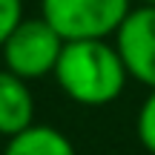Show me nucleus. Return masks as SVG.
<instances>
[{
	"mask_svg": "<svg viewBox=\"0 0 155 155\" xmlns=\"http://www.w3.org/2000/svg\"><path fill=\"white\" fill-rule=\"evenodd\" d=\"M132 81L155 89V6H135L112 38Z\"/></svg>",
	"mask_w": 155,
	"mask_h": 155,
	"instance_id": "20e7f679",
	"label": "nucleus"
},
{
	"mask_svg": "<svg viewBox=\"0 0 155 155\" xmlns=\"http://www.w3.org/2000/svg\"><path fill=\"white\" fill-rule=\"evenodd\" d=\"M135 132H138V141L150 155H155V89H150L147 101L141 104L138 118H135Z\"/></svg>",
	"mask_w": 155,
	"mask_h": 155,
	"instance_id": "0eeeda50",
	"label": "nucleus"
},
{
	"mask_svg": "<svg viewBox=\"0 0 155 155\" xmlns=\"http://www.w3.org/2000/svg\"><path fill=\"white\" fill-rule=\"evenodd\" d=\"M132 0H40V17L63 40H109L127 20Z\"/></svg>",
	"mask_w": 155,
	"mask_h": 155,
	"instance_id": "f03ea898",
	"label": "nucleus"
},
{
	"mask_svg": "<svg viewBox=\"0 0 155 155\" xmlns=\"http://www.w3.org/2000/svg\"><path fill=\"white\" fill-rule=\"evenodd\" d=\"M55 81L69 101L81 106H106L127 89L129 72L112 40H69L63 43Z\"/></svg>",
	"mask_w": 155,
	"mask_h": 155,
	"instance_id": "f257e3e1",
	"label": "nucleus"
},
{
	"mask_svg": "<svg viewBox=\"0 0 155 155\" xmlns=\"http://www.w3.org/2000/svg\"><path fill=\"white\" fill-rule=\"evenodd\" d=\"M141 6H155V0H138Z\"/></svg>",
	"mask_w": 155,
	"mask_h": 155,
	"instance_id": "1a4fd4ad",
	"label": "nucleus"
},
{
	"mask_svg": "<svg viewBox=\"0 0 155 155\" xmlns=\"http://www.w3.org/2000/svg\"><path fill=\"white\" fill-rule=\"evenodd\" d=\"M23 20V0H0V46Z\"/></svg>",
	"mask_w": 155,
	"mask_h": 155,
	"instance_id": "6e6552de",
	"label": "nucleus"
},
{
	"mask_svg": "<svg viewBox=\"0 0 155 155\" xmlns=\"http://www.w3.org/2000/svg\"><path fill=\"white\" fill-rule=\"evenodd\" d=\"M66 40L43 20V17H23L17 29L9 35L3 52V69L15 72L23 81H38L55 72Z\"/></svg>",
	"mask_w": 155,
	"mask_h": 155,
	"instance_id": "7ed1b4c3",
	"label": "nucleus"
},
{
	"mask_svg": "<svg viewBox=\"0 0 155 155\" xmlns=\"http://www.w3.org/2000/svg\"><path fill=\"white\" fill-rule=\"evenodd\" d=\"M3 155H78L75 144L49 124H32L23 132L6 138Z\"/></svg>",
	"mask_w": 155,
	"mask_h": 155,
	"instance_id": "423d86ee",
	"label": "nucleus"
},
{
	"mask_svg": "<svg viewBox=\"0 0 155 155\" xmlns=\"http://www.w3.org/2000/svg\"><path fill=\"white\" fill-rule=\"evenodd\" d=\"M35 124V95L29 81L9 69H0V138L23 132Z\"/></svg>",
	"mask_w": 155,
	"mask_h": 155,
	"instance_id": "39448f33",
	"label": "nucleus"
}]
</instances>
